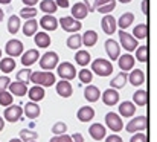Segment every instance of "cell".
I'll list each match as a JSON object with an SVG mask.
<instances>
[{"mask_svg":"<svg viewBox=\"0 0 157 142\" xmlns=\"http://www.w3.org/2000/svg\"><path fill=\"white\" fill-rule=\"evenodd\" d=\"M55 5L58 8H69V0H55Z\"/></svg>","mask_w":157,"mask_h":142,"instance_id":"cell-53","label":"cell"},{"mask_svg":"<svg viewBox=\"0 0 157 142\" xmlns=\"http://www.w3.org/2000/svg\"><path fill=\"white\" fill-rule=\"evenodd\" d=\"M0 58H2V50H0Z\"/></svg>","mask_w":157,"mask_h":142,"instance_id":"cell-62","label":"cell"},{"mask_svg":"<svg viewBox=\"0 0 157 142\" xmlns=\"http://www.w3.org/2000/svg\"><path fill=\"white\" fill-rule=\"evenodd\" d=\"M133 35H134L136 40H144V38H147V37H148V25H144V23L137 25V26L134 28V31H133Z\"/></svg>","mask_w":157,"mask_h":142,"instance_id":"cell-38","label":"cell"},{"mask_svg":"<svg viewBox=\"0 0 157 142\" xmlns=\"http://www.w3.org/2000/svg\"><path fill=\"white\" fill-rule=\"evenodd\" d=\"M105 124H107V127H108L111 132H114V133H117V132H121V130L124 128L122 118H121L117 113H114V112H110V113L105 115Z\"/></svg>","mask_w":157,"mask_h":142,"instance_id":"cell-6","label":"cell"},{"mask_svg":"<svg viewBox=\"0 0 157 142\" xmlns=\"http://www.w3.org/2000/svg\"><path fill=\"white\" fill-rule=\"evenodd\" d=\"M75 60H76V63L79 66L87 67V64H90V61H92V57H90V53L87 50H78L76 55H75Z\"/></svg>","mask_w":157,"mask_h":142,"instance_id":"cell-34","label":"cell"},{"mask_svg":"<svg viewBox=\"0 0 157 142\" xmlns=\"http://www.w3.org/2000/svg\"><path fill=\"white\" fill-rule=\"evenodd\" d=\"M23 43L20 41V40H17V38H12V40H9L8 43H6V46H5V50H6V53L11 57V58H15V57H20L21 53H23Z\"/></svg>","mask_w":157,"mask_h":142,"instance_id":"cell-10","label":"cell"},{"mask_svg":"<svg viewBox=\"0 0 157 142\" xmlns=\"http://www.w3.org/2000/svg\"><path fill=\"white\" fill-rule=\"evenodd\" d=\"M148 57H150V52H148V47L147 46L136 47V60H137V61L147 63V61H148Z\"/></svg>","mask_w":157,"mask_h":142,"instance_id":"cell-41","label":"cell"},{"mask_svg":"<svg viewBox=\"0 0 157 142\" xmlns=\"http://www.w3.org/2000/svg\"><path fill=\"white\" fill-rule=\"evenodd\" d=\"M134 61H136L134 57L130 53H125V55L117 58V64H119L122 72H130L131 69H134Z\"/></svg>","mask_w":157,"mask_h":142,"instance_id":"cell-14","label":"cell"},{"mask_svg":"<svg viewBox=\"0 0 157 142\" xmlns=\"http://www.w3.org/2000/svg\"><path fill=\"white\" fill-rule=\"evenodd\" d=\"M89 133H90V136L95 139V141H102L105 138V127L102 124H92L90 125V128H89Z\"/></svg>","mask_w":157,"mask_h":142,"instance_id":"cell-23","label":"cell"},{"mask_svg":"<svg viewBox=\"0 0 157 142\" xmlns=\"http://www.w3.org/2000/svg\"><path fill=\"white\" fill-rule=\"evenodd\" d=\"M38 60H40V67L44 69V70H53V69L59 64V63H58V61H59L58 53H56V52H52V50L43 53Z\"/></svg>","mask_w":157,"mask_h":142,"instance_id":"cell-3","label":"cell"},{"mask_svg":"<svg viewBox=\"0 0 157 142\" xmlns=\"http://www.w3.org/2000/svg\"><path fill=\"white\" fill-rule=\"evenodd\" d=\"M3 17H5V11H3V9L0 8V22L3 20Z\"/></svg>","mask_w":157,"mask_h":142,"instance_id":"cell-57","label":"cell"},{"mask_svg":"<svg viewBox=\"0 0 157 142\" xmlns=\"http://www.w3.org/2000/svg\"><path fill=\"white\" fill-rule=\"evenodd\" d=\"M37 29H38V23H37L35 18L26 20L25 25H23V34H25L26 37H32V35H35Z\"/></svg>","mask_w":157,"mask_h":142,"instance_id":"cell-32","label":"cell"},{"mask_svg":"<svg viewBox=\"0 0 157 142\" xmlns=\"http://www.w3.org/2000/svg\"><path fill=\"white\" fill-rule=\"evenodd\" d=\"M133 101H134V105H139V107H144L148 104V92L147 90H136L133 95Z\"/></svg>","mask_w":157,"mask_h":142,"instance_id":"cell-31","label":"cell"},{"mask_svg":"<svg viewBox=\"0 0 157 142\" xmlns=\"http://www.w3.org/2000/svg\"><path fill=\"white\" fill-rule=\"evenodd\" d=\"M119 40H121L122 47H124L127 52H133L136 47L139 46V45H137V40H136L131 34H128V32H125V31H119Z\"/></svg>","mask_w":157,"mask_h":142,"instance_id":"cell-9","label":"cell"},{"mask_svg":"<svg viewBox=\"0 0 157 142\" xmlns=\"http://www.w3.org/2000/svg\"><path fill=\"white\" fill-rule=\"evenodd\" d=\"M84 98H86L89 102H96V101L101 98V90H99L96 86L90 84V86H87L86 90H84Z\"/></svg>","mask_w":157,"mask_h":142,"instance_id":"cell-24","label":"cell"},{"mask_svg":"<svg viewBox=\"0 0 157 142\" xmlns=\"http://www.w3.org/2000/svg\"><path fill=\"white\" fill-rule=\"evenodd\" d=\"M81 35L79 34H72L69 38H67V47L72 49V50H76L81 47Z\"/></svg>","mask_w":157,"mask_h":142,"instance_id":"cell-40","label":"cell"},{"mask_svg":"<svg viewBox=\"0 0 157 142\" xmlns=\"http://www.w3.org/2000/svg\"><path fill=\"white\" fill-rule=\"evenodd\" d=\"M87 15H89V9H87V6L82 2H78V3H75L72 6V17L75 20H82Z\"/></svg>","mask_w":157,"mask_h":142,"instance_id":"cell-16","label":"cell"},{"mask_svg":"<svg viewBox=\"0 0 157 142\" xmlns=\"http://www.w3.org/2000/svg\"><path fill=\"white\" fill-rule=\"evenodd\" d=\"M101 26H102V31H104L107 35L114 34L116 32V28H117L116 18L111 14H105L104 17H102V20H101Z\"/></svg>","mask_w":157,"mask_h":142,"instance_id":"cell-11","label":"cell"},{"mask_svg":"<svg viewBox=\"0 0 157 142\" xmlns=\"http://www.w3.org/2000/svg\"><path fill=\"white\" fill-rule=\"evenodd\" d=\"M15 69V60H12L11 57L8 58H0V70L5 73H9Z\"/></svg>","mask_w":157,"mask_h":142,"instance_id":"cell-36","label":"cell"},{"mask_svg":"<svg viewBox=\"0 0 157 142\" xmlns=\"http://www.w3.org/2000/svg\"><path fill=\"white\" fill-rule=\"evenodd\" d=\"M67 132V124L66 122H63V121H58V122H55L52 127V133L55 136H59V135H63V133H66Z\"/></svg>","mask_w":157,"mask_h":142,"instance_id":"cell-44","label":"cell"},{"mask_svg":"<svg viewBox=\"0 0 157 142\" xmlns=\"http://www.w3.org/2000/svg\"><path fill=\"white\" fill-rule=\"evenodd\" d=\"M114 8H116V0H99L96 11L105 15V14H110Z\"/></svg>","mask_w":157,"mask_h":142,"instance_id":"cell-28","label":"cell"},{"mask_svg":"<svg viewBox=\"0 0 157 142\" xmlns=\"http://www.w3.org/2000/svg\"><path fill=\"white\" fill-rule=\"evenodd\" d=\"M119 2H121V3H130L131 0H119Z\"/></svg>","mask_w":157,"mask_h":142,"instance_id":"cell-61","label":"cell"},{"mask_svg":"<svg viewBox=\"0 0 157 142\" xmlns=\"http://www.w3.org/2000/svg\"><path fill=\"white\" fill-rule=\"evenodd\" d=\"M9 142H23V141H21L20 138H18V139H11V141H9Z\"/></svg>","mask_w":157,"mask_h":142,"instance_id":"cell-59","label":"cell"},{"mask_svg":"<svg viewBox=\"0 0 157 142\" xmlns=\"http://www.w3.org/2000/svg\"><path fill=\"white\" fill-rule=\"evenodd\" d=\"M9 93L15 95V96H25L28 93V86L25 83H20V81H14L9 84Z\"/></svg>","mask_w":157,"mask_h":142,"instance_id":"cell-25","label":"cell"},{"mask_svg":"<svg viewBox=\"0 0 157 142\" xmlns=\"http://www.w3.org/2000/svg\"><path fill=\"white\" fill-rule=\"evenodd\" d=\"M127 81H128V73L127 72H121L119 75H116L111 81H110V87L111 89H122L125 84H127Z\"/></svg>","mask_w":157,"mask_h":142,"instance_id":"cell-27","label":"cell"},{"mask_svg":"<svg viewBox=\"0 0 157 142\" xmlns=\"http://www.w3.org/2000/svg\"><path fill=\"white\" fill-rule=\"evenodd\" d=\"M12 93H9L8 90H3V92H0V105H3V107H8V105H11L12 104Z\"/></svg>","mask_w":157,"mask_h":142,"instance_id":"cell-46","label":"cell"},{"mask_svg":"<svg viewBox=\"0 0 157 142\" xmlns=\"http://www.w3.org/2000/svg\"><path fill=\"white\" fill-rule=\"evenodd\" d=\"M56 73L61 80H66V81H70L76 77V69L72 63L69 61H63L61 64L56 66Z\"/></svg>","mask_w":157,"mask_h":142,"instance_id":"cell-4","label":"cell"},{"mask_svg":"<svg viewBox=\"0 0 157 142\" xmlns=\"http://www.w3.org/2000/svg\"><path fill=\"white\" fill-rule=\"evenodd\" d=\"M21 115H23V108H21L20 105L11 104V105H8V107L5 108V112H3V119L8 121V122H17V121L21 118Z\"/></svg>","mask_w":157,"mask_h":142,"instance_id":"cell-7","label":"cell"},{"mask_svg":"<svg viewBox=\"0 0 157 142\" xmlns=\"http://www.w3.org/2000/svg\"><path fill=\"white\" fill-rule=\"evenodd\" d=\"M29 83L41 87H51L55 84V75L52 72H31Z\"/></svg>","mask_w":157,"mask_h":142,"instance_id":"cell-1","label":"cell"},{"mask_svg":"<svg viewBox=\"0 0 157 142\" xmlns=\"http://www.w3.org/2000/svg\"><path fill=\"white\" fill-rule=\"evenodd\" d=\"M0 3H2V5H9L11 0H0Z\"/></svg>","mask_w":157,"mask_h":142,"instance_id":"cell-58","label":"cell"},{"mask_svg":"<svg viewBox=\"0 0 157 142\" xmlns=\"http://www.w3.org/2000/svg\"><path fill=\"white\" fill-rule=\"evenodd\" d=\"M56 142H72V138H70L69 135H66V133H63V135H59V136H56Z\"/></svg>","mask_w":157,"mask_h":142,"instance_id":"cell-50","label":"cell"},{"mask_svg":"<svg viewBox=\"0 0 157 142\" xmlns=\"http://www.w3.org/2000/svg\"><path fill=\"white\" fill-rule=\"evenodd\" d=\"M128 81L133 84V86H142L144 84V81H145V73H144V70H140V69H131V72H130V75H128Z\"/></svg>","mask_w":157,"mask_h":142,"instance_id":"cell-21","label":"cell"},{"mask_svg":"<svg viewBox=\"0 0 157 142\" xmlns=\"http://www.w3.org/2000/svg\"><path fill=\"white\" fill-rule=\"evenodd\" d=\"M142 12H144L145 15L150 14V2H148V0H144V2H142Z\"/></svg>","mask_w":157,"mask_h":142,"instance_id":"cell-51","label":"cell"},{"mask_svg":"<svg viewBox=\"0 0 157 142\" xmlns=\"http://www.w3.org/2000/svg\"><path fill=\"white\" fill-rule=\"evenodd\" d=\"M38 58H40V52L37 49H29L25 53H21V64L26 66V67H29V66L35 64Z\"/></svg>","mask_w":157,"mask_h":142,"instance_id":"cell-13","label":"cell"},{"mask_svg":"<svg viewBox=\"0 0 157 142\" xmlns=\"http://www.w3.org/2000/svg\"><path fill=\"white\" fill-rule=\"evenodd\" d=\"M92 72H95L98 77H110L113 73V64L108 60L98 58L92 63Z\"/></svg>","mask_w":157,"mask_h":142,"instance_id":"cell-2","label":"cell"},{"mask_svg":"<svg viewBox=\"0 0 157 142\" xmlns=\"http://www.w3.org/2000/svg\"><path fill=\"white\" fill-rule=\"evenodd\" d=\"M29 142H35V141H29Z\"/></svg>","mask_w":157,"mask_h":142,"instance_id":"cell-63","label":"cell"},{"mask_svg":"<svg viewBox=\"0 0 157 142\" xmlns=\"http://www.w3.org/2000/svg\"><path fill=\"white\" fill-rule=\"evenodd\" d=\"M44 31H55L56 28H58V20L51 15V14H44L43 17H41V20H40V23H38Z\"/></svg>","mask_w":157,"mask_h":142,"instance_id":"cell-18","label":"cell"},{"mask_svg":"<svg viewBox=\"0 0 157 142\" xmlns=\"http://www.w3.org/2000/svg\"><path fill=\"white\" fill-rule=\"evenodd\" d=\"M148 127V119L147 116H136L134 119H131L128 124H127V132L128 133H136V132H142Z\"/></svg>","mask_w":157,"mask_h":142,"instance_id":"cell-8","label":"cell"},{"mask_svg":"<svg viewBox=\"0 0 157 142\" xmlns=\"http://www.w3.org/2000/svg\"><path fill=\"white\" fill-rule=\"evenodd\" d=\"M78 73V77H79V81L82 83V84H90L92 83V80H93V72L92 70H89L87 67H82L79 72H76Z\"/></svg>","mask_w":157,"mask_h":142,"instance_id":"cell-39","label":"cell"},{"mask_svg":"<svg viewBox=\"0 0 157 142\" xmlns=\"http://www.w3.org/2000/svg\"><path fill=\"white\" fill-rule=\"evenodd\" d=\"M105 142H122V138L117 135H110L108 138H105Z\"/></svg>","mask_w":157,"mask_h":142,"instance_id":"cell-52","label":"cell"},{"mask_svg":"<svg viewBox=\"0 0 157 142\" xmlns=\"http://www.w3.org/2000/svg\"><path fill=\"white\" fill-rule=\"evenodd\" d=\"M3 128H5V119H3V118L0 116V132H2Z\"/></svg>","mask_w":157,"mask_h":142,"instance_id":"cell-56","label":"cell"},{"mask_svg":"<svg viewBox=\"0 0 157 142\" xmlns=\"http://www.w3.org/2000/svg\"><path fill=\"white\" fill-rule=\"evenodd\" d=\"M23 112H25L26 118H29V119H37V118L40 116V112H41V110H40V107H38V104H37V102L29 101V102H26V104H25Z\"/></svg>","mask_w":157,"mask_h":142,"instance_id":"cell-20","label":"cell"},{"mask_svg":"<svg viewBox=\"0 0 157 142\" xmlns=\"http://www.w3.org/2000/svg\"><path fill=\"white\" fill-rule=\"evenodd\" d=\"M18 29H20V17L18 15H11L8 18V31H9V34L15 35L18 32Z\"/></svg>","mask_w":157,"mask_h":142,"instance_id":"cell-37","label":"cell"},{"mask_svg":"<svg viewBox=\"0 0 157 142\" xmlns=\"http://www.w3.org/2000/svg\"><path fill=\"white\" fill-rule=\"evenodd\" d=\"M28 95H29V98H31L32 102H38V101H41L44 98V87L34 86V87L28 89Z\"/></svg>","mask_w":157,"mask_h":142,"instance_id":"cell-30","label":"cell"},{"mask_svg":"<svg viewBox=\"0 0 157 142\" xmlns=\"http://www.w3.org/2000/svg\"><path fill=\"white\" fill-rule=\"evenodd\" d=\"M49 142H56V136H53V138H51V139H49Z\"/></svg>","mask_w":157,"mask_h":142,"instance_id":"cell-60","label":"cell"},{"mask_svg":"<svg viewBox=\"0 0 157 142\" xmlns=\"http://www.w3.org/2000/svg\"><path fill=\"white\" fill-rule=\"evenodd\" d=\"M130 142H148V138L144 133H134V136H131Z\"/></svg>","mask_w":157,"mask_h":142,"instance_id":"cell-49","label":"cell"},{"mask_svg":"<svg viewBox=\"0 0 157 142\" xmlns=\"http://www.w3.org/2000/svg\"><path fill=\"white\" fill-rule=\"evenodd\" d=\"M81 43L87 47L95 46L98 43V34L95 31H92V29L90 31H86V34H82V37H81Z\"/></svg>","mask_w":157,"mask_h":142,"instance_id":"cell-29","label":"cell"},{"mask_svg":"<svg viewBox=\"0 0 157 142\" xmlns=\"http://www.w3.org/2000/svg\"><path fill=\"white\" fill-rule=\"evenodd\" d=\"M34 41H35L37 47H49L51 46V37H49L46 32H35Z\"/></svg>","mask_w":157,"mask_h":142,"instance_id":"cell-33","label":"cell"},{"mask_svg":"<svg viewBox=\"0 0 157 142\" xmlns=\"http://www.w3.org/2000/svg\"><path fill=\"white\" fill-rule=\"evenodd\" d=\"M105 52L108 53V57H110V60H117L119 58V55H121V47H119V43L116 41V40H113V38H108L107 41H105Z\"/></svg>","mask_w":157,"mask_h":142,"instance_id":"cell-12","label":"cell"},{"mask_svg":"<svg viewBox=\"0 0 157 142\" xmlns=\"http://www.w3.org/2000/svg\"><path fill=\"white\" fill-rule=\"evenodd\" d=\"M76 118H78L81 122H89V121H92V119L95 118V110H93L90 105H84V107H81V108L78 110Z\"/></svg>","mask_w":157,"mask_h":142,"instance_id":"cell-22","label":"cell"},{"mask_svg":"<svg viewBox=\"0 0 157 142\" xmlns=\"http://www.w3.org/2000/svg\"><path fill=\"white\" fill-rule=\"evenodd\" d=\"M58 25H61V28H63L66 32H72V34H76V32L82 28L81 22H79V20H75L72 15H70V17H61V18L58 20Z\"/></svg>","mask_w":157,"mask_h":142,"instance_id":"cell-5","label":"cell"},{"mask_svg":"<svg viewBox=\"0 0 157 142\" xmlns=\"http://www.w3.org/2000/svg\"><path fill=\"white\" fill-rule=\"evenodd\" d=\"M58 6L55 5V0H41L40 2V11H43L44 14H51L53 15V12H56Z\"/></svg>","mask_w":157,"mask_h":142,"instance_id":"cell-35","label":"cell"},{"mask_svg":"<svg viewBox=\"0 0 157 142\" xmlns=\"http://www.w3.org/2000/svg\"><path fill=\"white\" fill-rule=\"evenodd\" d=\"M70 138H72V142H84V138L81 133H73V136H70Z\"/></svg>","mask_w":157,"mask_h":142,"instance_id":"cell-54","label":"cell"},{"mask_svg":"<svg viewBox=\"0 0 157 142\" xmlns=\"http://www.w3.org/2000/svg\"><path fill=\"white\" fill-rule=\"evenodd\" d=\"M98 2H99V0H82V3H84V5L87 6L89 12H92V11H96Z\"/></svg>","mask_w":157,"mask_h":142,"instance_id":"cell-48","label":"cell"},{"mask_svg":"<svg viewBox=\"0 0 157 142\" xmlns=\"http://www.w3.org/2000/svg\"><path fill=\"white\" fill-rule=\"evenodd\" d=\"M9 84H11V80H9V77H6V75L0 77V92H3V90H8Z\"/></svg>","mask_w":157,"mask_h":142,"instance_id":"cell-47","label":"cell"},{"mask_svg":"<svg viewBox=\"0 0 157 142\" xmlns=\"http://www.w3.org/2000/svg\"><path fill=\"white\" fill-rule=\"evenodd\" d=\"M25 3V6H35L38 3V0H21Z\"/></svg>","mask_w":157,"mask_h":142,"instance_id":"cell-55","label":"cell"},{"mask_svg":"<svg viewBox=\"0 0 157 142\" xmlns=\"http://www.w3.org/2000/svg\"><path fill=\"white\" fill-rule=\"evenodd\" d=\"M37 15V9L34 6H25L21 11H20V18H25V20H31V18H35Z\"/></svg>","mask_w":157,"mask_h":142,"instance_id":"cell-42","label":"cell"},{"mask_svg":"<svg viewBox=\"0 0 157 142\" xmlns=\"http://www.w3.org/2000/svg\"><path fill=\"white\" fill-rule=\"evenodd\" d=\"M102 101H104V104L105 105H116L117 102H119V93H117V90L116 89H107L104 93H102Z\"/></svg>","mask_w":157,"mask_h":142,"instance_id":"cell-19","label":"cell"},{"mask_svg":"<svg viewBox=\"0 0 157 142\" xmlns=\"http://www.w3.org/2000/svg\"><path fill=\"white\" fill-rule=\"evenodd\" d=\"M136 110L137 108H136L134 102H131V101H124L119 104V116H122V118H131Z\"/></svg>","mask_w":157,"mask_h":142,"instance_id":"cell-17","label":"cell"},{"mask_svg":"<svg viewBox=\"0 0 157 142\" xmlns=\"http://www.w3.org/2000/svg\"><path fill=\"white\" fill-rule=\"evenodd\" d=\"M38 138V133L37 132H32V130H26V128H23L21 132H20V139L23 142H29V141H35Z\"/></svg>","mask_w":157,"mask_h":142,"instance_id":"cell-43","label":"cell"},{"mask_svg":"<svg viewBox=\"0 0 157 142\" xmlns=\"http://www.w3.org/2000/svg\"><path fill=\"white\" fill-rule=\"evenodd\" d=\"M31 72L32 70H29V69H21V70H18L17 72V81H20V83H25L26 86H28V83H29V77H31Z\"/></svg>","mask_w":157,"mask_h":142,"instance_id":"cell-45","label":"cell"},{"mask_svg":"<svg viewBox=\"0 0 157 142\" xmlns=\"http://www.w3.org/2000/svg\"><path fill=\"white\" fill-rule=\"evenodd\" d=\"M56 93L59 95L61 98H69L73 93V87L70 84V81H66V80H59L56 83Z\"/></svg>","mask_w":157,"mask_h":142,"instance_id":"cell-15","label":"cell"},{"mask_svg":"<svg viewBox=\"0 0 157 142\" xmlns=\"http://www.w3.org/2000/svg\"><path fill=\"white\" fill-rule=\"evenodd\" d=\"M133 22H134V14L133 12H125L119 17V20H116V25L121 28V31H125L127 28L131 26Z\"/></svg>","mask_w":157,"mask_h":142,"instance_id":"cell-26","label":"cell"}]
</instances>
